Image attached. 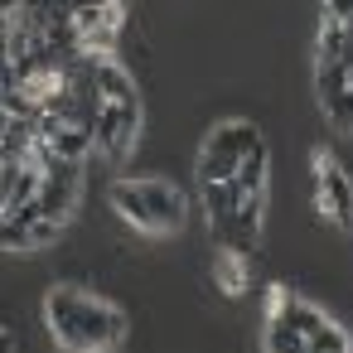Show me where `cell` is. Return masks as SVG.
<instances>
[{"label":"cell","instance_id":"6da1fadb","mask_svg":"<svg viewBox=\"0 0 353 353\" xmlns=\"http://www.w3.org/2000/svg\"><path fill=\"white\" fill-rule=\"evenodd\" d=\"M44 324L68 353H112L126 343V314L83 285H54L44 295Z\"/></svg>","mask_w":353,"mask_h":353},{"label":"cell","instance_id":"7a4b0ae2","mask_svg":"<svg viewBox=\"0 0 353 353\" xmlns=\"http://www.w3.org/2000/svg\"><path fill=\"white\" fill-rule=\"evenodd\" d=\"M92 78H97V126H92V145L102 150V160H126L136 131H141V102H136V83L112 63V59H92Z\"/></svg>","mask_w":353,"mask_h":353},{"label":"cell","instance_id":"3957f363","mask_svg":"<svg viewBox=\"0 0 353 353\" xmlns=\"http://www.w3.org/2000/svg\"><path fill=\"white\" fill-rule=\"evenodd\" d=\"M112 208L145 237H170L184 228L189 199L170 179H121V184H112Z\"/></svg>","mask_w":353,"mask_h":353},{"label":"cell","instance_id":"277c9868","mask_svg":"<svg viewBox=\"0 0 353 353\" xmlns=\"http://www.w3.org/2000/svg\"><path fill=\"white\" fill-rule=\"evenodd\" d=\"M121 20H126L121 0H78L73 15H68V25L78 34V54L83 59H112L117 34H121Z\"/></svg>","mask_w":353,"mask_h":353},{"label":"cell","instance_id":"5b68a950","mask_svg":"<svg viewBox=\"0 0 353 353\" xmlns=\"http://www.w3.org/2000/svg\"><path fill=\"white\" fill-rule=\"evenodd\" d=\"M256 141H261V131L252 121H223V126H213L208 141H203V150H199V184L203 179H232L237 165H242V155Z\"/></svg>","mask_w":353,"mask_h":353},{"label":"cell","instance_id":"8992f818","mask_svg":"<svg viewBox=\"0 0 353 353\" xmlns=\"http://www.w3.org/2000/svg\"><path fill=\"white\" fill-rule=\"evenodd\" d=\"M314 184H319V218L353 232V184L329 150H314Z\"/></svg>","mask_w":353,"mask_h":353},{"label":"cell","instance_id":"52a82bcc","mask_svg":"<svg viewBox=\"0 0 353 353\" xmlns=\"http://www.w3.org/2000/svg\"><path fill=\"white\" fill-rule=\"evenodd\" d=\"M266 170H271V150H266V141H256V145L242 155V165H237V174H232V189H237V194H266Z\"/></svg>","mask_w":353,"mask_h":353},{"label":"cell","instance_id":"ba28073f","mask_svg":"<svg viewBox=\"0 0 353 353\" xmlns=\"http://www.w3.org/2000/svg\"><path fill=\"white\" fill-rule=\"evenodd\" d=\"M213 276H218V290L237 300V295L247 290V256H242L237 247L218 242V256H213Z\"/></svg>","mask_w":353,"mask_h":353},{"label":"cell","instance_id":"9c48e42d","mask_svg":"<svg viewBox=\"0 0 353 353\" xmlns=\"http://www.w3.org/2000/svg\"><path fill=\"white\" fill-rule=\"evenodd\" d=\"M199 189H203V208H208V218H213V237H218V232L232 223L237 189H232V179H203Z\"/></svg>","mask_w":353,"mask_h":353},{"label":"cell","instance_id":"30bf717a","mask_svg":"<svg viewBox=\"0 0 353 353\" xmlns=\"http://www.w3.org/2000/svg\"><path fill=\"white\" fill-rule=\"evenodd\" d=\"M266 353H305V339L295 334V324L285 314L266 319Z\"/></svg>","mask_w":353,"mask_h":353},{"label":"cell","instance_id":"8fae6325","mask_svg":"<svg viewBox=\"0 0 353 353\" xmlns=\"http://www.w3.org/2000/svg\"><path fill=\"white\" fill-rule=\"evenodd\" d=\"M266 319H271V314H266ZM285 319L295 324V334H300V339H310V334H319V329L329 324V314H324V310H314V305H305V300H295V295H290V305H285Z\"/></svg>","mask_w":353,"mask_h":353},{"label":"cell","instance_id":"7c38bea8","mask_svg":"<svg viewBox=\"0 0 353 353\" xmlns=\"http://www.w3.org/2000/svg\"><path fill=\"white\" fill-rule=\"evenodd\" d=\"M305 353H353V339H348L339 324H324L319 334L305 339Z\"/></svg>","mask_w":353,"mask_h":353},{"label":"cell","instance_id":"4fadbf2b","mask_svg":"<svg viewBox=\"0 0 353 353\" xmlns=\"http://www.w3.org/2000/svg\"><path fill=\"white\" fill-rule=\"evenodd\" d=\"M20 6H25V0H0V20H6V15H15Z\"/></svg>","mask_w":353,"mask_h":353},{"label":"cell","instance_id":"5bb4252c","mask_svg":"<svg viewBox=\"0 0 353 353\" xmlns=\"http://www.w3.org/2000/svg\"><path fill=\"white\" fill-rule=\"evenodd\" d=\"M348 88H353V63H348Z\"/></svg>","mask_w":353,"mask_h":353},{"label":"cell","instance_id":"9a60e30c","mask_svg":"<svg viewBox=\"0 0 353 353\" xmlns=\"http://www.w3.org/2000/svg\"><path fill=\"white\" fill-rule=\"evenodd\" d=\"M324 6H329V0H324Z\"/></svg>","mask_w":353,"mask_h":353}]
</instances>
